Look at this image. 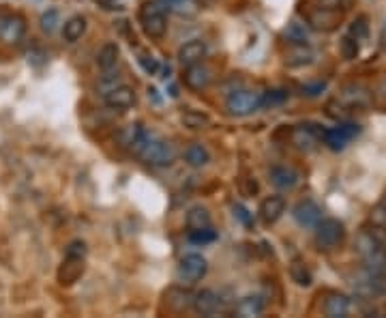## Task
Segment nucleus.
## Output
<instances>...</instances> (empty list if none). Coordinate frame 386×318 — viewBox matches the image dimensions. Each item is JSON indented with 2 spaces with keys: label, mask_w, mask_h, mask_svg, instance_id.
<instances>
[{
  "label": "nucleus",
  "mask_w": 386,
  "mask_h": 318,
  "mask_svg": "<svg viewBox=\"0 0 386 318\" xmlns=\"http://www.w3.org/2000/svg\"><path fill=\"white\" fill-rule=\"evenodd\" d=\"M354 250L360 256V260H363L367 271L386 273V250L369 234V230H363V232L356 237Z\"/></svg>",
  "instance_id": "nucleus-1"
},
{
  "label": "nucleus",
  "mask_w": 386,
  "mask_h": 318,
  "mask_svg": "<svg viewBox=\"0 0 386 318\" xmlns=\"http://www.w3.org/2000/svg\"><path fill=\"white\" fill-rule=\"evenodd\" d=\"M138 157L150 166V168H166V166H172L174 159H176V149L174 144L168 142V140H161V138H154V136H148L146 144L142 146V151L138 153Z\"/></svg>",
  "instance_id": "nucleus-2"
},
{
  "label": "nucleus",
  "mask_w": 386,
  "mask_h": 318,
  "mask_svg": "<svg viewBox=\"0 0 386 318\" xmlns=\"http://www.w3.org/2000/svg\"><path fill=\"white\" fill-rule=\"evenodd\" d=\"M140 24L148 39L159 41L168 33V15L166 9L157 3H144L140 7Z\"/></svg>",
  "instance_id": "nucleus-3"
},
{
  "label": "nucleus",
  "mask_w": 386,
  "mask_h": 318,
  "mask_svg": "<svg viewBox=\"0 0 386 318\" xmlns=\"http://www.w3.org/2000/svg\"><path fill=\"white\" fill-rule=\"evenodd\" d=\"M346 239V226L339 219H320L316 224V246L320 250H335L339 248Z\"/></svg>",
  "instance_id": "nucleus-4"
},
{
  "label": "nucleus",
  "mask_w": 386,
  "mask_h": 318,
  "mask_svg": "<svg viewBox=\"0 0 386 318\" xmlns=\"http://www.w3.org/2000/svg\"><path fill=\"white\" fill-rule=\"evenodd\" d=\"M344 22V11L335 7H316L307 13V24L316 31L322 33H332L339 29V24Z\"/></svg>",
  "instance_id": "nucleus-5"
},
{
  "label": "nucleus",
  "mask_w": 386,
  "mask_h": 318,
  "mask_svg": "<svg viewBox=\"0 0 386 318\" xmlns=\"http://www.w3.org/2000/svg\"><path fill=\"white\" fill-rule=\"evenodd\" d=\"M227 112L232 116H247L262 106V93L253 90H232L227 97Z\"/></svg>",
  "instance_id": "nucleus-6"
},
{
  "label": "nucleus",
  "mask_w": 386,
  "mask_h": 318,
  "mask_svg": "<svg viewBox=\"0 0 386 318\" xmlns=\"http://www.w3.org/2000/svg\"><path fill=\"white\" fill-rule=\"evenodd\" d=\"M324 129L316 123H303L290 129V142L296 146L298 151H314L316 146L322 142Z\"/></svg>",
  "instance_id": "nucleus-7"
},
{
  "label": "nucleus",
  "mask_w": 386,
  "mask_h": 318,
  "mask_svg": "<svg viewBox=\"0 0 386 318\" xmlns=\"http://www.w3.org/2000/svg\"><path fill=\"white\" fill-rule=\"evenodd\" d=\"M26 35V19L17 13H0V41L17 45Z\"/></svg>",
  "instance_id": "nucleus-8"
},
{
  "label": "nucleus",
  "mask_w": 386,
  "mask_h": 318,
  "mask_svg": "<svg viewBox=\"0 0 386 318\" xmlns=\"http://www.w3.org/2000/svg\"><path fill=\"white\" fill-rule=\"evenodd\" d=\"M206 273H209V262L200 254H187L178 264V278L187 284L200 282Z\"/></svg>",
  "instance_id": "nucleus-9"
},
{
  "label": "nucleus",
  "mask_w": 386,
  "mask_h": 318,
  "mask_svg": "<svg viewBox=\"0 0 386 318\" xmlns=\"http://www.w3.org/2000/svg\"><path fill=\"white\" fill-rule=\"evenodd\" d=\"M360 134V127L354 125V123H341L337 127H330V129H324L322 134V142L328 146V149L332 151H341L346 149V144L356 138Z\"/></svg>",
  "instance_id": "nucleus-10"
},
{
  "label": "nucleus",
  "mask_w": 386,
  "mask_h": 318,
  "mask_svg": "<svg viewBox=\"0 0 386 318\" xmlns=\"http://www.w3.org/2000/svg\"><path fill=\"white\" fill-rule=\"evenodd\" d=\"M86 271V260L84 256H65L63 264L58 267V273H56V280L63 288H69L73 286L77 280H80Z\"/></svg>",
  "instance_id": "nucleus-11"
},
{
  "label": "nucleus",
  "mask_w": 386,
  "mask_h": 318,
  "mask_svg": "<svg viewBox=\"0 0 386 318\" xmlns=\"http://www.w3.org/2000/svg\"><path fill=\"white\" fill-rule=\"evenodd\" d=\"M213 82V71L206 67L204 63H198V65H191V67H185V73H183V84L193 90V93H200L204 88H209Z\"/></svg>",
  "instance_id": "nucleus-12"
},
{
  "label": "nucleus",
  "mask_w": 386,
  "mask_h": 318,
  "mask_svg": "<svg viewBox=\"0 0 386 318\" xmlns=\"http://www.w3.org/2000/svg\"><path fill=\"white\" fill-rule=\"evenodd\" d=\"M148 132L140 125V123H131L120 129L118 134V140H120V146H124L127 151H131L134 155H138L142 151V146L146 144L148 140Z\"/></svg>",
  "instance_id": "nucleus-13"
},
{
  "label": "nucleus",
  "mask_w": 386,
  "mask_h": 318,
  "mask_svg": "<svg viewBox=\"0 0 386 318\" xmlns=\"http://www.w3.org/2000/svg\"><path fill=\"white\" fill-rule=\"evenodd\" d=\"M103 102L112 110H129L136 104V90L127 84H118L116 88L108 90L106 95H101Z\"/></svg>",
  "instance_id": "nucleus-14"
},
{
  "label": "nucleus",
  "mask_w": 386,
  "mask_h": 318,
  "mask_svg": "<svg viewBox=\"0 0 386 318\" xmlns=\"http://www.w3.org/2000/svg\"><path fill=\"white\" fill-rule=\"evenodd\" d=\"M193 310L202 316H215L223 310V301L215 290H200L193 295Z\"/></svg>",
  "instance_id": "nucleus-15"
},
{
  "label": "nucleus",
  "mask_w": 386,
  "mask_h": 318,
  "mask_svg": "<svg viewBox=\"0 0 386 318\" xmlns=\"http://www.w3.org/2000/svg\"><path fill=\"white\" fill-rule=\"evenodd\" d=\"M206 52H209V47H206V43L202 39H191L187 43L180 45V50H178V63L180 67H191V65H198L204 61Z\"/></svg>",
  "instance_id": "nucleus-16"
},
{
  "label": "nucleus",
  "mask_w": 386,
  "mask_h": 318,
  "mask_svg": "<svg viewBox=\"0 0 386 318\" xmlns=\"http://www.w3.org/2000/svg\"><path fill=\"white\" fill-rule=\"evenodd\" d=\"M163 303L170 312L180 314V312L193 308V292L187 290V288H180V286H172L170 290H166Z\"/></svg>",
  "instance_id": "nucleus-17"
},
{
  "label": "nucleus",
  "mask_w": 386,
  "mask_h": 318,
  "mask_svg": "<svg viewBox=\"0 0 386 318\" xmlns=\"http://www.w3.org/2000/svg\"><path fill=\"white\" fill-rule=\"evenodd\" d=\"M294 219L303 228H316V224L322 219V209L314 200H303L294 207Z\"/></svg>",
  "instance_id": "nucleus-18"
},
{
  "label": "nucleus",
  "mask_w": 386,
  "mask_h": 318,
  "mask_svg": "<svg viewBox=\"0 0 386 318\" xmlns=\"http://www.w3.org/2000/svg\"><path fill=\"white\" fill-rule=\"evenodd\" d=\"M283 213H286V198L283 196H268V198L260 202V217L268 226L279 222Z\"/></svg>",
  "instance_id": "nucleus-19"
},
{
  "label": "nucleus",
  "mask_w": 386,
  "mask_h": 318,
  "mask_svg": "<svg viewBox=\"0 0 386 318\" xmlns=\"http://www.w3.org/2000/svg\"><path fill=\"white\" fill-rule=\"evenodd\" d=\"M314 63V52L305 41H288V50H286V65L290 67H303Z\"/></svg>",
  "instance_id": "nucleus-20"
},
{
  "label": "nucleus",
  "mask_w": 386,
  "mask_h": 318,
  "mask_svg": "<svg viewBox=\"0 0 386 318\" xmlns=\"http://www.w3.org/2000/svg\"><path fill=\"white\" fill-rule=\"evenodd\" d=\"M322 312L330 318H341V316H348L350 312V299L341 292H328L324 303H322Z\"/></svg>",
  "instance_id": "nucleus-21"
},
{
  "label": "nucleus",
  "mask_w": 386,
  "mask_h": 318,
  "mask_svg": "<svg viewBox=\"0 0 386 318\" xmlns=\"http://www.w3.org/2000/svg\"><path fill=\"white\" fill-rule=\"evenodd\" d=\"M271 183L277 187V189H292L296 183H298V175L296 170L288 168V166H273L271 168Z\"/></svg>",
  "instance_id": "nucleus-22"
},
{
  "label": "nucleus",
  "mask_w": 386,
  "mask_h": 318,
  "mask_svg": "<svg viewBox=\"0 0 386 318\" xmlns=\"http://www.w3.org/2000/svg\"><path fill=\"white\" fill-rule=\"evenodd\" d=\"M118 56H120V47L118 43L114 41H108L106 45L101 47V50L97 52V67L101 71H112L118 63Z\"/></svg>",
  "instance_id": "nucleus-23"
},
{
  "label": "nucleus",
  "mask_w": 386,
  "mask_h": 318,
  "mask_svg": "<svg viewBox=\"0 0 386 318\" xmlns=\"http://www.w3.org/2000/svg\"><path fill=\"white\" fill-rule=\"evenodd\" d=\"M86 17L84 15H73L65 22V26H63V37L65 41L69 43H75V41H80L86 33Z\"/></svg>",
  "instance_id": "nucleus-24"
},
{
  "label": "nucleus",
  "mask_w": 386,
  "mask_h": 318,
  "mask_svg": "<svg viewBox=\"0 0 386 318\" xmlns=\"http://www.w3.org/2000/svg\"><path fill=\"white\" fill-rule=\"evenodd\" d=\"M290 280L300 286V288H309L314 284V273H312V269L307 267V262L303 260H294L290 264Z\"/></svg>",
  "instance_id": "nucleus-25"
},
{
  "label": "nucleus",
  "mask_w": 386,
  "mask_h": 318,
  "mask_svg": "<svg viewBox=\"0 0 386 318\" xmlns=\"http://www.w3.org/2000/svg\"><path fill=\"white\" fill-rule=\"evenodd\" d=\"M187 228L189 230H200V228H209L211 226V213H209V209L206 207H191L189 211H187Z\"/></svg>",
  "instance_id": "nucleus-26"
},
{
  "label": "nucleus",
  "mask_w": 386,
  "mask_h": 318,
  "mask_svg": "<svg viewBox=\"0 0 386 318\" xmlns=\"http://www.w3.org/2000/svg\"><path fill=\"white\" fill-rule=\"evenodd\" d=\"M264 312V299L260 295H249L245 299L239 301L236 305V314L243 318H251V316H260Z\"/></svg>",
  "instance_id": "nucleus-27"
},
{
  "label": "nucleus",
  "mask_w": 386,
  "mask_h": 318,
  "mask_svg": "<svg viewBox=\"0 0 386 318\" xmlns=\"http://www.w3.org/2000/svg\"><path fill=\"white\" fill-rule=\"evenodd\" d=\"M185 161L191 168H204L206 164L211 161V155L202 144H189L185 149Z\"/></svg>",
  "instance_id": "nucleus-28"
},
{
  "label": "nucleus",
  "mask_w": 386,
  "mask_h": 318,
  "mask_svg": "<svg viewBox=\"0 0 386 318\" xmlns=\"http://www.w3.org/2000/svg\"><path fill=\"white\" fill-rule=\"evenodd\" d=\"M180 120H183V125L189 127V129L211 127V116L204 114V112H198V110H185L183 114H180Z\"/></svg>",
  "instance_id": "nucleus-29"
},
{
  "label": "nucleus",
  "mask_w": 386,
  "mask_h": 318,
  "mask_svg": "<svg viewBox=\"0 0 386 318\" xmlns=\"http://www.w3.org/2000/svg\"><path fill=\"white\" fill-rule=\"evenodd\" d=\"M163 9L189 17L200 11V5H198V0H163Z\"/></svg>",
  "instance_id": "nucleus-30"
},
{
  "label": "nucleus",
  "mask_w": 386,
  "mask_h": 318,
  "mask_svg": "<svg viewBox=\"0 0 386 318\" xmlns=\"http://www.w3.org/2000/svg\"><path fill=\"white\" fill-rule=\"evenodd\" d=\"M339 52H341V58L344 61H354L360 52V41L352 39L350 35H346L339 43Z\"/></svg>",
  "instance_id": "nucleus-31"
},
{
  "label": "nucleus",
  "mask_w": 386,
  "mask_h": 318,
  "mask_svg": "<svg viewBox=\"0 0 386 318\" xmlns=\"http://www.w3.org/2000/svg\"><path fill=\"white\" fill-rule=\"evenodd\" d=\"M215 239H217V232L211 226L200 230H189V241L195 243V246H206V243H213Z\"/></svg>",
  "instance_id": "nucleus-32"
},
{
  "label": "nucleus",
  "mask_w": 386,
  "mask_h": 318,
  "mask_svg": "<svg viewBox=\"0 0 386 318\" xmlns=\"http://www.w3.org/2000/svg\"><path fill=\"white\" fill-rule=\"evenodd\" d=\"M352 39L356 41H363L367 35H369V24H367V17L365 15H360L352 22V26H350V33H348Z\"/></svg>",
  "instance_id": "nucleus-33"
},
{
  "label": "nucleus",
  "mask_w": 386,
  "mask_h": 318,
  "mask_svg": "<svg viewBox=\"0 0 386 318\" xmlns=\"http://www.w3.org/2000/svg\"><path fill=\"white\" fill-rule=\"evenodd\" d=\"M118 84H122L118 76L114 78V73H110V71H103V76H101V80H99V84H97V88L101 90V95H106L108 90H112V88H116Z\"/></svg>",
  "instance_id": "nucleus-34"
},
{
  "label": "nucleus",
  "mask_w": 386,
  "mask_h": 318,
  "mask_svg": "<svg viewBox=\"0 0 386 318\" xmlns=\"http://www.w3.org/2000/svg\"><path fill=\"white\" fill-rule=\"evenodd\" d=\"M288 100V93L286 90H268L262 95V106H279Z\"/></svg>",
  "instance_id": "nucleus-35"
},
{
  "label": "nucleus",
  "mask_w": 386,
  "mask_h": 318,
  "mask_svg": "<svg viewBox=\"0 0 386 318\" xmlns=\"http://www.w3.org/2000/svg\"><path fill=\"white\" fill-rule=\"evenodd\" d=\"M234 217L239 219V222L243 224V226H247V228H251L253 226V215H251V211L247 209V207H243V205H234Z\"/></svg>",
  "instance_id": "nucleus-36"
},
{
  "label": "nucleus",
  "mask_w": 386,
  "mask_h": 318,
  "mask_svg": "<svg viewBox=\"0 0 386 318\" xmlns=\"http://www.w3.org/2000/svg\"><path fill=\"white\" fill-rule=\"evenodd\" d=\"M286 35H288V41H305L307 39V31L296 22H292L290 26L286 29Z\"/></svg>",
  "instance_id": "nucleus-37"
},
{
  "label": "nucleus",
  "mask_w": 386,
  "mask_h": 318,
  "mask_svg": "<svg viewBox=\"0 0 386 318\" xmlns=\"http://www.w3.org/2000/svg\"><path fill=\"white\" fill-rule=\"evenodd\" d=\"M86 252H88V250H86V243L77 239V241H71L69 246H67L65 256H84V258H86Z\"/></svg>",
  "instance_id": "nucleus-38"
},
{
  "label": "nucleus",
  "mask_w": 386,
  "mask_h": 318,
  "mask_svg": "<svg viewBox=\"0 0 386 318\" xmlns=\"http://www.w3.org/2000/svg\"><path fill=\"white\" fill-rule=\"evenodd\" d=\"M140 65H142V69L146 71V73H150V76H154V73L159 71V63H157V58L154 56H148V54H142L140 58Z\"/></svg>",
  "instance_id": "nucleus-39"
},
{
  "label": "nucleus",
  "mask_w": 386,
  "mask_h": 318,
  "mask_svg": "<svg viewBox=\"0 0 386 318\" xmlns=\"http://www.w3.org/2000/svg\"><path fill=\"white\" fill-rule=\"evenodd\" d=\"M56 22H58V13L56 11H47V13H43V17H41V29L45 31V33H51L56 29Z\"/></svg>",
  "instance_id": "nucleus-40"
},
{
  "label": "nucleus",
  "mask_w": 386,
  "mask_h": 318,
  "mask_svg": "<svg viewBox=\"0 0 386 318\" xmlns=\"http://www.w3.org/2000/svg\"><path fill=\"white\" fill-rule=\"evenodd\" d=\"M369 234L380 243V246L386 250V226H380V224H373V228L369 230Z\"/></svg>",
  "instance_id": "nucleus-41"
},
{
  "label": "nucleus",
  "mask_w": 386,
  "mask_h": 318,
  "mask_svg": "<svg viewBox=\"0 0 386 318\" xmlns=\"http://www.w3.org/2000/svg\"><path fill=\"white\" fill-rule=\"evenodd\" d=\"M371 222L380 224V226H386V207L384 205H380L371 211Z\"/></svg>",
  "instance_id": "nucleus-42"
},
{
  "label": "nucleus",
  "mask_w": 386,
  "mask_h": 318,
  "mask_svg": "<svg viewBox=\"0 0 386 318\" xmlns=\"http://www.w3.org/2000/svg\"><path fill=\"white\" fill-rule=\"evenodd\" d=\"M324 86H326V84H324V82H320V84H314V86H303V90H305L307 95H312V97H314V95L322 93V90H324Z\"/></svg>",
  "instance_id": "nucleus-43"
},
{
  "label": "nucleus",
  "mask_w": 386,
  "mask_h": 318,
  "mask_svg": "<svg viewBox=\"0 0 386 318\" xmlns=\"http://www.w3.org/2000/svg\"><path fill=\"white\" fill-rule=\"evenodd\" d=\"M382 205H384V207H386V193H384V200H382Z\"/></svg>",
  "instance_id": "nucleus-44"
}]
</instances>
